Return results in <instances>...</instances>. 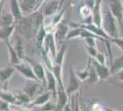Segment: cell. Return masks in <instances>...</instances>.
<instances>
[{"instance_id": "33", "label": "cell", "mask_w": 123, "mask_h": 111, "mask_svg": "<svg viewBox=\"0 0 123 111\" xmlns=\"http://www.w3.org/2000/svg\"><path fill=\"white\" fill-rule=\"evenodd\" d=\"M84 39V42L86 44V45H89V46H94V47H97V38L93 36H88L83 38Z\"/></svg>"}, {"instance_id": "35", "label": "cell", "mask_w": 123, "mask_h": 111, "mask_svg": "<svg viewBox=\"0 0 123 111\" xmlns=\"http://www.w3.org/2000/svg\"><path fill=\"white\" fill-rule=\"evenodd\" d=\"M111 44H116L117 46H118L121 51L123 52V38L121 37H117V38H111L110 40H109Z\"/></svg>"}, {"instance_id": "24", "label": "cell", "mask_w": 123, "mask_h": 111, "mask_svg": "<svg viewBox=\"0 0 123 111\" xmlns=\"http://www.w3.org/2000/svg\"><path fill=\"white\" fill-rule=\"evenodd\" d=\"M16 21L14 16L12 15L10 11H6L5 13H3L0 17V27L3 26H9L12 24H15Z\"/></svg>"}, {"instance_id": "39", "label": "cell", "mask_w": 123, "mask_h": 111, "mask_svg": "<svg viewBox=\"0 0 123 111\" xmlns=\"http://www.w3.org/2000/svg\"><path fill=\"white\" fill-rule=\"evenodd\" d=\"M95 4H96V0H86V5L88 6L90 8H92L95 7Z\"/></svg>"}, {"instance_id": "22", "label": "cell", "mask_w": 123, "mask_h": 111, "mask_svg": "<svg viewBox=\"0 0 123 111\" xmlns=\"http://www.w3.org/2000/svg\"><path fill=\"white\" fill-rule=\"evenodd\" d=\"M14 32H15V24H12L9 26L0 27V40L4 42L6 40H9Z\"/></svg>"}, {"instance_id": "40", "label": "cell", "mask_w": 123, "mask_h": 111, "mask_svg": "<svg viewBox=\"0 0 123 111\" xmlns=\"http://www.w3.org/2000/svg\"><path fill=\"white\" fill-rule=\"evenodd\" d=\"M44 0H36V7H35V11H38L40 9L41 6L43 5Z\"/></svg>"}, {"instance_id": "27", "label": "cell", "mask_w": 123, "mask_h": 111, "mask_svg": "<svg viewBox=\"0 0 123 111\" xmlns=\"http://www.w3.org/2000/svg\"><path fill=\"white\" fill-rule=\"evenodd\" d=\"M64 11H65V9H62V10L57 11L55 14H53V17H52V19H51L50 25H44V26L45 27L51 26V30H52V32H54V29H55L56 25L58 24V23H60V22L62 21V20L63 19V16H64Z\"/></svg>"}, {"instance_id": "7", "label": "cell", "mask_w": 123, "mask_h": 111, "mask_svg": "<svg viewBox=\"0 0 123 111\" xmlns=\"http://www.w3.org/2000/svg\"><path fill=\"white\" fill-rule=\"evenodd\" d=\"M79 88H80V80L78 79L73 67H71L70 70H69L68 84H67V88H65L66 93L70 96L71 95H74L76 92H78Z\"/></svg>"}, {"instance_id": "21", "label": "cell", "mask_w": 123, "mask_h": 111, "mask_svg": "<svg viewBox=\"0 0 123 111\" xmlns=\"http://www.w3.org/2000/svg\"><path fill=\"white\" fill-rule=\"evenodd\" d=\"M121 69H123V55L116 58L115 59H112V61L110 62V68H109L111 76L116 75Z\"/></svg>"}, {"instance_id": "17", "label": "cell", "mask_w": 123, "mask_h": 111, "mask_svg": "<svg viewBox=\"0 0 123 111\" xmlns=\"http://www.w3.org/2000/svg\"><path fill=\"white\" fill-rule=\"evenodd\" d=\"M15 70L16 69L14 66H9V67H5L0 69V82L5 85L7 84V82L12 78Z\"/></svg>"}, {"instance_id": "34", "label": "cell", "mask_w": 123, "mask_h": 111, "mask_svg": "<svg viewBox=\"0 0 123 111\" xmlns=\"http://www.w3.org/2000/svg\"><path fill=\"white\" fill-rule=\"evenodd\" d=\"M55 107H56V105L51 103V100H49L47 103H45L43 106H40V110H46V111H51V110H55Z\"/></svg>"}, {"instance_id": "16", "label": "cell", "mask_w": 123, "mask_h": 111, "mask_svg": "<svg viewBox=\"0 0 123 111\" xmlns=\"http://www.w3.org/2000/svg\"><path fill=\"white\" fill-rule=\"evenodd\" d=\"M18 3L23 15H30L35 12L36 0H18Z\"/></svg>"}, {"instance_id": "41", "label": "cell", "mask_w": 123, "mask_h": 111, "mask_svg": "<svg viewBox=\"0 0 123 111\" xmlns=\"http://www.w3.org/2000/svg\"><path fill=\"white\" fill-rule=\"evenodd\" d=\"M116 76H117V79H118V81H123V69H121L119 72H118V73L116 74Z\"/></svg>"}, {"instance_id": "2", "label": "cell", "mask_w": 123, "mask_h": 111, "mask_svg": "<svg viewBox=\"0 0 123 111\" xmlns=\"http://www.w3.org/2000/svg\"><path fill=\"white\" fill-rule=\"evenodd\" d=\"M45 85L42 84L40 81H32V80H27L24 87L22 88V91L28 95L31 98V100H34L39 95L43 93L45 91Z\"/></svg>"}, {"instance_id": "42", "label": "cell", "mask_w": 123, "mask_h": 111, "mask_svg": "<svg viewBox=\"0 0 123 111\" xmlns=\"http://www.w3.org/2000/svg\"><path fill=\"white\" fill-rule=\"evenodd\" d=\"M1 3H2V0H0V7H1Z\"/></svg>"}, {"instance_id": "44", "label": "cell", "mask_w": 123, "mask_h": 111, "mask_svg": "<svg viewBox=\"0 0 123 111\" xmlns=\"http://www.w3.org/2000/svg\"><path fill=\"white\" fill-rule=\"evenodd\" d=\"M98 1H101V2H102V1H103V0H98Z\"/></svg>"}, {"instance_id": "37", "label": "cell", "mask_w": 123, "mask_h": 111, "mask_svg": "<svg viewBox=\"0 0 123 111\" xmlns=\"http://www.w3.org/2000/svg\"><path fill=\"white\" fill-rule=\"evenodd\" d=\"M94 58L98 61V63L106 64V54L103 53V52H99V51H98V54H97V56Z\"/></svg>"}, {"instance_id": "43", "label": "cell", "mask_w": 123, "mask_h": 111, "mask_svg": "<svg viewBox=\"0 0 123 111\" xmlns=\"http://www.w3.org/2000/svg\"><path fill=\"white\" fill-rule=\"evenodd\" d=\"M121 3H122V5H123V0H121Z\"/></svg>"}, {"instance_id": "25", "label": "cell", "mask_w": 123, "mask_h": 111, "mask_svg": "<svg viewBox=\"0 0 123 111\" xmlns=\"http://www.w3.org/2000/svg\"><path fill=\"white\" fill-rule=\"evenodd\" d=\"M13 94L15 95L16 99L18 101V105L21 106V105H29V104H31V98L28 96L27 94H25L23 91H16V92H13Z\"/></svg>"}, {"instance_id": "26", "label": "cell", "mask_w": 123, "mask_h": 111, "mask_svg": "<svg viewBox=\"0 0 123 111\" xmlns=\"http://www.w3.org/2000/svg\"><path fill=\"white\" fill-rule=\"evenodd\" d=\"M0 99L6 101V102H8L9 104H12V105H18L14 94L5 90V89L4 90H0Z\"/></svg>"}, {"instance_id": "3", "label": "cell", "mask_w": 123, "mask_h": 111, "mask_svg": "<svg viewBox=\"0 0 123 111\" xmlns=\"http://www.w3.org/2000/svg\"><path fill=\"white\" fill-rule=\"evenodd\" d=\"M108 9L118 21L119 30L123 32V5L121 0H107Z\"/></svg>"}, {"instance_id": "13", "label": "cell", "mask_w": 123, "mask_h": 111, "mask_svg": "<svg viewBox=\"0 0 123 111\" xmlns=\"http://www.w3.org/2000/svg\"><path fill=\"white\" fill-rule=\"evenodd\" d=\"M60 4H61L60 0H50L49 2H47L46 4L43 6V9L41 11L43 14V17L48 18V17L55 14L57 11H59Z\"/></svg>"}, {"instance_id": "36", "label": "cell", "mask_w": 123, "mask_h": 111, "mask_svg": "<svg viewBox=\"0 0 123 111\" xmlns=\"http://www.w3.org/2000/svg\"><path fill=\"white\" fill-rule=\"evenodd\" d=\"M86 50L87 54L90 56V58H94L97 54H98V48L97 47H94V46H89V45H86Z\"/></svg>"}, {"instance_id": "31", "label": "cell", "mask_w": 123, "mask_h": 111, "mask_svg": "<svg viewBox=\"0 0 123 111\" xmlns=\"http://www.w3.org/2000/svg\"><path fill=\"white\" fill-rule=\"evenodd\" d=\"M91 15H92V8H90L88 6L85 4L80 7V16L83 19L86 20L88 18H91Z\"/></svg>"}, {"instance_id": "23", "label": "cell", "mask_w": 123, "mask_h": 111, "mask_svg": "<svg viewBox=\"0 0 123 111\" xmlns=\"http://www.w3.org/2000/svg\"><path fill=\"white\" fill-rule=\"evenodd\" d=\"M47 33V30L45 29V26H44V23H42L40 28L38 29L37 32L35 33V38H36V44L39 46L40 48L42 47V44H43V42H44V39L46 37Z\"/></svg>"}, {"instance_id": "29", "label": "cell", "mask_w": 123, "mask_h": 111, "mask_svg": "<svg viewBox=\"0 0 123 111\" xmlns=\"http://www.w3.org/2000/svg\"><path fill=\"white\" fill-rule=\"evenodd\" d=\"M16 52L18 54V56L19 57L21 60H23V59H25L26 56H25V52H24V45H23V43H22V40H21V38L19 37V35H17V42H16V44L15 46Z\"/></svg>"}, {"instance_id": "19", "label": "cell", "mask_w": 123, "mask_h": 111, "mask_svg": "<svg viewBox=\"0 0 123 111\" xmlns=\"http://www.w3.org/2000/svg\"><path fill=\"white\" fill-rule=\"evenodd\" d=\"M6 44V48H7V51H8V56H9V61H10V63L12 66H15L17 64L20 63L21 60L19 57L18 56V54L16 52L15 48L14 46L12 45L9 42V40H6L4 42Z\"/></svg>"}, {"instance_id": "11", "label": "cell", "mask_w": 123, "mask_h": 111, "mask_svg": "<svg viewBox=\"0 0 123 111\" xmlns=\"http://www.w3.org/2000/svg\"><path fill=\"white\" fill-rule=\"evenodd\" d=\"M77 25L80 27H82L84 29H86L88 31H90L91 32L95 33L96 35L101 37L103 39H108L110 40V37L108 36L106 33V32L103 30V28L101 26H98L96 24H94L93 22H87V23H77Z\"/></svg>"}, {"instance_id": "9", "label": "cell", "mask_w": 123, "mask_h": 111, "mask_svg": "<svg viewBox=\"0 0 123 111\" xmlns=\"http://www.w3.org/2000/svg\"><path fill=\"white\" fill-rule=\"evenodd\" d=\"M90 60H91V63H92L96 71H97V73H98L99 80L106 81V80H108L110 78V76H111L110 70H109V68L108 66H106V64L98 63L95 58H90Z\"/></svg>"}, {"instance_id": "18", "label": "cell", "mask_w": 123, "mask_h": 111, "mask_svg": "<svg viewBox=\"0 0 123 111\" xmlns=\"http://www.w3.org/2000/svg\"><path fill=\"white\" fill-rule=\"evenodd\" d=\"M8 2H9V11L15 18L16 22H18V21H20L23 17L18 0H8Z\"/></svg>"}, {"instance_id": "30", "label": "cell", "mask_w": 123, "mask_h": 111, "mask_svg": "<svg viewBox=\"0 0 123 111\" xmlns=\"http://www.w3.org/2000/svg\"><path fill=\"white\" fill-rule=\"evenodd\" d=\"M73 25L74 26V29L72 30H69V32L67 33L66 40H72V39H76L79 38L81 35V31H82V27L78 26L76 23H73Z\"/></svg>"}, {"instance_id": "10", "label": "cell", "mask_w": 123, "mask_h": 111, "mask_svg": "<svg viewBox=\"0 0 123 111\" xmlns=\"http://www.w3.org/2000/svg\"><path fill=\"white\" fill-rule=\"evenodd\" d=\"M69 102V95L66 93L65 88H58L57 89V95L55 98V110H63L64 106Z\"/></svg>"}, {"instance_id": "14", "label": "cell", "mask_w": 123, "mask_h": 111, "mask_svg": "<svg viewBox=\"0 0 123 111\" xmlns=\"http://www.w3.org/2000/svg\"><path fill=\"white\" fill-rule=\"evenodd\" d=\"M52 94L51 91L47 90L44 91L43 93H41V95H39L34 100L31 102V104H29V106L31 107H40L43 106L45 103H47L49 100H51V97Z\"/></svg>"}, {"instance_id": "8", "label": "cell", "mask_w": 123, "mask_h": 111, "mask_svg": "<svg viewBox=\"0 0 123 111\" xmlns=\"http://www.w3.org/2000/svg\"><path fill=\"white\" fill-rule=\"evenodd\" d=\"M68 32H69V27H68V25L62 23V21L60 23L57 24L55 29H54V32H53V34H54V37H55V41H56L57 44H59L61 46L62 44L64 43Z\"/></svg>"}, {"instance_id": "32", "label": "cell", "mask_w": 123, "mask_h": 111, "mask_svg": "<svg viewBox=\"0 0 123 111\" xmlns=\"http://www.w3.org/2000/svg\"><path fill=\"white\" fill-rule=\"evenodd\" d=\"M76 76L78 77V79L80 80V81H85L87 78L88 75V64L82 69H79L78 71L75 72Z\"/></svg>"}, {"instance_id": "20", "label": "cell", "mask_w": 123, "mask_h": 111, "mask_svg": "<svg viewBox=\"0 0 123 111\" xmlns=\"http://www.w3.org/2000/svg\"><path fill=\"white\" fill-rule=\"evenodd\" d=\"M85 81H86L87 83H89V84H96L99 81L98 75L97 73L95 68H94V66L91 63L90 58L88 59V75H87V78Z\"/></svg>"}, {"instance_id": "28", "label": "cell", "mask_w": 123, "mask_h": 111, "mask_svg": "<svg viewBox=\"0 0 123 111\" xmlns=\"http://www.w3.org/2000/svg\"><path fill=\"white\" fill-rule=\"evenodd\" d=\"M67 45L65 43H63L60 47V50H58L56 54V57L54 58V62L55 64H59V65H62L63 66V62H64V58H65V53H66Z\"/></svg>"}, {"instance_id": "15", "label": "cell", "mask_w": 123, "mask_h": 111, "mask_svg": "<svg viewBox=\"0 0 123 111\" xmlns=\"http://www.w3.org/2000/svg\"><path fill=\"white\" fill-rule=\"evenodd\" d=\"M101 1L96 0L95 7L92 9V15H91V20L94 24L101 26L102 24V5Z\"/></svg>"}, {"instance_id": "38", "label": "cell", "mask_w": 123, "mask_h": 111, "mask_svg": "<svg viewBox=\"0 0 123 111\" xmlns=\"http://www.w3.org/2000/svg\"><path fill=\"white\" fill-rule=\"evenodd\" d=\"M9 105L10 104L8 102H6V101L0 99V109L1 110H10Z\"/></svg>"}, {"instance_id": "5", "label": "cell", "mask_w": 123, "mask_h": 111, "mask_svg": "<svg viewBox=\"0 0 123 111\" xmlns=\"http://www.w3.org/2000/svg\"><path fill=\"white\" fill-rule=\"evenodd\" d=\"M14 68H15L16 70L20 74L22 77H24L26 80H32V81H40L38 80V78L36 77L35 73H34L31 65L29 63V62L26 63V62L21 61L20 63L15 65ZM40 82H41V81H40Z\"/></svg>"}, {"instance_id": "12", "label": "cell", "mask_w": 123, "mask_h": 111, "mask_svg": "<svg viewBox=\"0 0 123 111\" xmlns=\"http://www.w3.org/2000/svg\"><path fill=\"white\" fill-rule=\"evenodd\" d=\"M45 69H46V89L51 91V94H52V97L55 100L57 95V89H58V83H57V81L53 73H52V71L49 69H47L46 67H45Z\"/></svg>"}, {"instance_id": "4", "label": "cell", "mask_w": 123, "mask_h": 111, "mask_svg": "<svg viewBox=\"0 0 123 111\" xmlns=\"http://www.w3.org/2000/svg\"><path fill=\"white\" fill-rule=\"evenodd\" d=\"M41 49H42V51L49 54L50 57L54 60L57 52H58V49H57V43L55 41V37H54L53 32L47 33Z\"/></svg>"}, {"instance_id": "1", "label": "cell", "mask_w": 123, "mask_h": 111, "mask_svg": "<svg viewBox=\"0 0 123 111\" xmlns=\"http://www.w3.org/2000/svg\"><path fill=\"white\" fill-rule=\"evenodd\" d=\"M101 27L106 33L111 38L119 37V26L118 21L108 9V6L102 8V24Z\"/></svg>"}, {"instance_id": "6", "label": "cell", "mask_w": 123, "mask_h": 111, "mask_svg": "<svg viewBox=\"0 0 123 111\" xmlns=\"http://www.w3.org/2000/svg\"><path fill=\"white\" fill-rule=\"evenodd\" d=\"M25 59H27V61L31 65L32 69H33V71H34L38 80L42 84L46 86V69H45V66H43L42 64L39 63V62H36L32 58H28V57H26Z\"/></svg>"}]
</instances>
